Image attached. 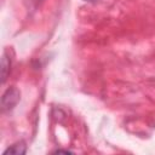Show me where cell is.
Instances as JSON below:
<instances>
[{"instance_id":"cell-1","label":"cell","mask_w":155,"mask_h":155,"mask_svg":"<svg viewBox=\"0 0 155 155\" xmlns=\"http://www.w3.org/2000/svg\"><path fill=\"white\" fill-rule=\"evenodd\" d=\"M19 99V92L16 90V88H8L4 96H2V99H1V105H2V109H10L12 108Z\"/></svg>"},{"instance_id":"cell-2","label":"cell","mask_w":155,"mask_h":155,"mask_svg":"<svg viewBox=\"0 0 155 155\" xmlns=\"http://www.w3.org/2000/svg\"><path fill=\"white\" fill-rule=\"evenodd\" d=\"M25 153V145L23 142H18L13 145H11L10 148H7L5 151H4V155H8V154H12V155H22Z\"/></svg>"},{"instance_id":"cell-3","label":"cell","mask_w":155,"mask_h":155,"mask_svg":"<svg viewBox=\"0 0 155 155\" xmlns=\"http://www.w3.org/2000/svg\"><path fill=\"white\" fill-rule=\"evenodd\" d=\"M10 69V59L6 57V54L2 56V62H1V78H2V82H5L6 78H7V73Z\"/></svg>"}]
</instances>
